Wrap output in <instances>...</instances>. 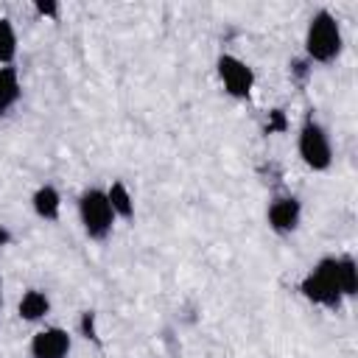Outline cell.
I'll use <instances>...</instances> for the list:
<instances>
[{
	"instance_id": "1",
	"label": "cell",
	"mask_w": 358,
	"mask_h": 358,
	"mask_svg": "<svg viewBox=\"0 0 358 358\" xmlns=\"http://www.w3.org/2000/svg\"><path fill=\"white\" fill-rule=\"evenodd\" d=\"M341 45L344 39H341L338 20L327 8H319L305 28V56L316 64H330L333 59H338Z\"/></svg>"
},
{
	"instance_id": "2",
	"label": "cell",
	"mask_w": 358,
	"mask_h": 358,
	"mask_svg": "<svg viewBox=\"0 0 358 358\" xmlns=\"http://www.w3.org/2000/svg\"><path fill=\"white\" fill-rule=\"evenodd\" d=\"M299 291L308 302L322 305L327 310L341 308V288H338V277H336V257H322L299 282Z\"/></svg>"
},
{
	"instance_id": "3",
	"label": "cell",
	"mask_w": 358,
	"mask_h": 358,
	"mask_svg": "<svg viewBox=\"0 0 358 358\" xmlns=\"http://www.w3.org/2000/svg\"><path fill=\"white\" fill-rule=\"evenodd\" d=\"M296 151H299V159L310 171H327L333 165V143H330V134H327V129L316 117H305V123L299 126Z\"/></svg>"
},
{
	"instance_id": "4",
	"label": "cell",
	"mask_w": 358,
	"mask_h": 358,
	"mask_svg": "<svg viewBox=\"0 0 358 358\" xmlns=\"http://www.w3.org/2000/svg\"><path fill=\"white\" fill-rule=\"evenodd\" d=\"M78 218H81L84 232L92 241H103L115 227V213H112V204L106 199V190L87 187L78 196Z\"/></svg>"
},
{
	"instance_id": "5",
	"label": "cell",
	"mask_w": 358,
	"mask_h": 358,
	"mask_svg": "<svg viewBox=\"0 0 358 358\" xmlns=\"http://www.w3.org/2000/svg\"><path fill=\"white\" fill-rule=\"evenodd\" d=\"M215 73H218V81H221L227 95L249 98V92L255 87V73L243 59H238L232 53H221L218 62H215Z\"/></svg>"
},
{
	"instance_id": "6",
	"label": "cell",
	"mask_w": 358,
	"mask_h": 358,
	"mask_svg": "<svg viewBox=\"0 0 358 358\" xmlns=\"http://www.w3.org/2000/svg\"><path fill=\"white\" fill-rule=\"evenodd\" d=\"M73 347V336L64 327H42L31 336V358H67Z\"/></svg>"
},
{
	"instance_id": "7",
	"label": "cell",
	"mask_w": 358,
	"mask_h": 358,
	"mask_svg": "<svg viewBox=\"0 0 358 358\" xmlns=\"http://www.w3.org/2000/svg\"><path fill=\"white\" fill-rule=\"evenodd\" d=\"M266 221L277 235H291L299 221H302V204L296 196H277L268 210H266Z\"/></svg>"
},
{
	"instance_id": "8",
	"label": "cell",
	"mask_w": 358,
	"mask_h": 358,
	"mask_svg": "<svg viewBox=\"0 0 358 358\" xmlns=\"http://www.w3.org/2000/svg\"><path fill=\"white\" fill-rule=\"evenodd\" d=\"M17 313L22 322H42L50 313V296L42 288H28L17 302Z\"/></svg>"
},
{
	"instance_id": "9",
	"label": "cell",
	"mask_w": 358,
	"mask_h": 358,
	"mask_svg": "<svg viewBox=\"0 0 358 358\" xmlns=\"http://www.w3.org/2000/svg\"><path fill=\"white\" fill-rule=\"evenodd\" d=\"M31 207L42 221H56L62 213V196L53 185H39L31 196Z\"/></svg>"
},
{
	"instance_id": "10",
	"label": "cell",
	"mask_w": 358,
	"mask_h": 358,
	"mask_svg": "<svg viewBox=\"0 0 358 358\" xmlns=\"http://www.w3.org/2000/svg\"><path fill=\"white\" fill-rule=\"evenodd\" d=\"M22 98V84H20V73L17 67H0V117L8 115L17 101Z\"/></svg>"
},
{
	"instance_id": "11",
	"label": "cell",
	"mask_w": 358,
	"mask_h": 358,
	"mask_svg": "<svg viewBox=\"0 0 358 358\" xmlns=\"http://www.w3.org/2000/svg\"><path fill=\"white\" fill-rule=\"evenodd\" d=\"M106 199H109V204H112L115 218H126V221H129V218L134 215V199H131L129 187H126L120 179L106 187Z\"/></svg>"
},
{
	"instance_id": "12",
	"label": "cell",
	"mask_w": 358,
	"mask_h": 358,
	"mask_svg": "<svg viewBox=\"0 0 358 358\" xmlns=\"http://www.w3.org/2000/svg\"><path fill=\"white\" fill-rule=\"evenodd\" d=\"M336 277H338V288L344 296H352L358 291V266L350 255L336 257Z\"/></svg>"
},
{
	"instance_id": "13",
	"label": "cell",
	"mask_w": 358,
	"mask_h": 358,
	"mask_svg": "<svg viewBox=\"0 0 358 358\" xmlns=\"http://www.w3.org/2000/svg\"><path fill=\"white\" fill-rule=\"evenodd\" d=\"M17 56V31L8 17H0V67H8Z\"/></svg>"
},
{
	"instance_id": "14",
	"label": "cell",
	"mask_w": 358,
	"mask_h": 358,
	"mask_svg": "<svg viewBox=\"0 0 358 358\" xmlns=\"http://www.w3.org/2000/svg\"><path fill=\"white\" fill-rule=\"evenodd\" d=\"M81 333H84V338L98 341V330H95V313H92V310H84V313H81Z\"/></svg>"
},
{
	"instance_id": "15",
	"label": "cell",
	"mask_w": 358,
	"mask_h": 358,
	"mask_svg": "<svg viewBox=\"0 0 358 358\" xmlns=\"http://www.w3.org/2000/svg\"><path fill=\"white\" fill-rule=\"evenodd\" d=\"M36 14H42V17H59V6L56 3H36Z\"/></svg>"
},
{
	"instance_id": "16",
	"label": "cell",
	"mask_w": 358,
	"mask_h": 358,
	"mask_svg": "<svg viewBox=\"0 0 358 358\" xmlns=\"http://www.w3.org/2000/svg\"><path fill=\"white\" fill-rule=\"evenodd\" d=\"M8 243H11V232L0 224V246H8Z\"/></svg>"
},
{
	"instance_id": "17",
	"label": "cell",
	"mask_w": 358,
	"mask_h": 358,
	"mask_svg": "<svg viewBox=\"0 0 358 358\" xmlns=\"http://www.w3.org/2000/svg\"><path fill=\"white\" fill-rule=\"evenodd\" d=\"M0 308H3V285H0Z\"/></svg>"
}]
</instances>
